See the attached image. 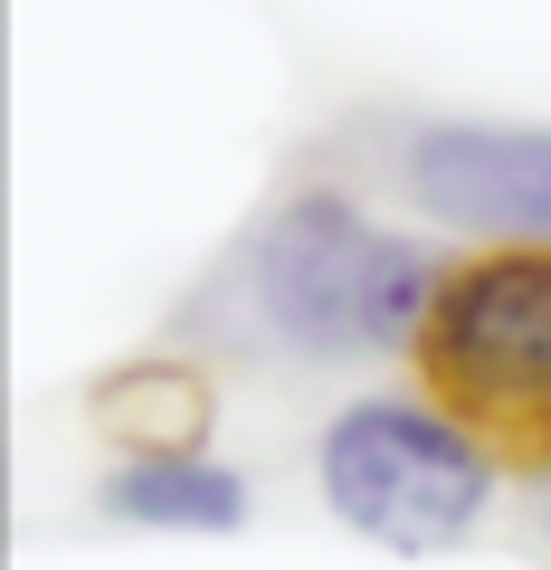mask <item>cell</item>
Here are the masks:
<instances>
[{
  "label": "cell",
  "instance_id": "8992f818",
  "mask_svg": "<svg viewBox=\"0 0 551 570\" xmlns=\"http://www.w3.org/2000/svg\"><path fill=\"white\" fill-rule=\"evenodd\" d=\"M96 513L124 532H190V542H228L257 523V485L247 466L190 448V456H105Z\"/></svg>",
  "mask_w": 551,
  "mask_h": 570
},
{
  "label": "cell",
  "instance_id": "5b68a950",
  "mask_svg": "<svg viewBox=\"0 0 551 570\" xmlns=\"http://www.w3.org/2000/svg\"><path fill=\"white\" fill-rule=\"evenodd\" d=\"M209 419H219V371L200 352H134L86 381V428L105 438V456H190L209 448Z\"/></svg>",
  "mask_w": 551,
  "mask_h": 570
},
{
  "label": "cell",
  "instance_id": "3957f363",
  "mask_svg": "<svg viewBox=\"0 0 551 570\" xmlns=\"http://www.w3.org/2000/svg\"><path fill=\"white\" fill-rule=\"evenodd\" d=\"M409 371L485 438L532 456L551 438V247H466Z\"/></svg>",
  "mask_w": 551,
  "mask_h": 570
},
{
  "label": "cell",
  "instance_id": "277c9868",
  "mask_svg": "<svg viewBox=\"0 0 551 570\" xmlns=\"http://www.w3.org/2000/svg\"><path fill=\"white\" fill-rule=\"evenodd\" d=\"M371 190L466 247H551V124L532 115H400L371 142Z\"/></svg>",
  "mask_w": 551,
  "mask_h": 570
},
{
  "label": "cell",
  "instance_id": "6da1fadb",
  "mask_svg": "<svg viewBox=\"0 0 551 570\" xmlns=\"http://www.w3.org/2000/svg\"><path fill=\"white\" fill-rule=\"evenodd\" d=\"M447 247L419 219H381L343 181H286L219 257V276L181 305L190 343L257 352L276 371H381L419 362Z\"/></svg>",
  "mask_w": 551,
  "mask_h": 570
},
{
  "label": "cell",
  "instance_id": "7a4b0ae2",
  "mask_svg": "<svg viewBox=\"0 0 551 570\" xmlns=\"http://www.w3.org/2000/svg\"><path fill=\"white\" fill-rule=\"evenodd\" d=\"M504 438H485L429 381L362 390L314 428V504L333 513V532L390 561H437L485 532L504 494Z\"/></svg>",
  "mask_w": 551,
  "mask_h": 570
},
{
  "label": "cell",
  "instance_id": "52a82bcc",
  "mask_svg": "<svg viewBox=\"0 0 551 570\" xmlns=\"http://www.w3.org/2000/svg\"><path fill=\"white\" fill-rule=\"evenodd\" d=\"M523 475H532V523H542V542H551V438L523 456Z\"/></svg>",
  "mask_w": 551,
  "mask_h": 570
}]
</instances>
